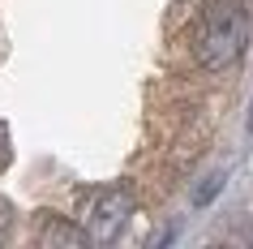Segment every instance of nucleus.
<instances>
[{
  "label": "nucleus",
  "instance_id": "f257e3e1",
  "mask_svg": "<svg viewBox=\"0 0 253 249\" xmlns=\"http://www.w3.org/2000/svg\"><path fill=\"white\" fill-rule=\"evenodd\" d=\"M245 43H249V22H245V9L236 0H219L211 4L198 22V35H193V56H198L202 69H232L245 56Z\"/></svg>",
  "mask_w": 253,
  "mask_h": 249
},
{
  "label": "nucleus",
  "instance_id": "f03ea898",
  "mask_svg": "<svg viewBox=\"0 0 253 249\" xmlns=\"http://www.w3.org/2000/svg\"><path fill=\"white\" fill-rule=\"evenodd\" d=\"M133 215V189L129 185H107L99 194L90 198V210H86V232L90 241L107 245V241H116L125 232V223Z\"/></svg>",
  "mask_w": 253,
  "mask_h": 249
},
{
  "label": "nucleus",
  "instance_id": "7ed1b4c3",
  "mask_svg": "<svg viewBox=\"0 0 253 249\" xmlns=\"http://www.w3.org/2000/svg\"><path fill=\"white\" fill-rule=\"evenodd\" d=\"M86 241H90V232H86V228H73V223H65V219H43V223H39V245L82 249Z\"/></svg>",
  "mask_w": 253,
  "mask_h": 249
},
{
  "label": "nucleus",
  "instance_id": "20e7f679",
  "mask_svg": "<svg viewBox=\"0 0 253 249\" xmlns=\"http://www.w3.org/2000/svg\"><path fill=\"white\" fill-rule=\"evenodd\" d=\"M249 129H253V120H249Z\"/></svg>",
  "mask_w": 253,
  "mask_h": 249
}]
</instances>
